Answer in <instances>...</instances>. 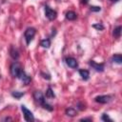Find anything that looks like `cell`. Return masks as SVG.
Listing matches in <instances>:
<instances>
[{"label":"cell","instance_id":"1","mask_svg":"<svg viewBox=\"0 0 122 122\" xmlns=\"http://www.w3.org/2000/svg\"><path fill=\"white\" fill-rule=\"evenodd\" d=\"M32 96H33V99L35 100V102H36V103H38L39 105H41L45 110H47V111H49V112H51V111L53 110V108H52V106H51V105H50V104L46 103V101H45V97H44V94H43L40 91H35V92H33Z\"/></svg>","mask_w":122,"mask_h":122},{"label":"cell","instance_id":"2","mask_svg":"<svg viewBox=\"0 0 122 122\" xmlns=\"http://www.w3.org/2000/svg\"><path fill=\"white\" fill-rule=\"evenodd\" d=\"M22 66L19 62H13L10 64V72L11 74L12 77H18L20 72L22 71Z\"/></svg>","mask_w":122,"mask_h":122},{"label":"cell","instance_id":"3","mask_svg":"<svg viewBox=\"0 0 122 122\" xmlns=\"http://www.w3.org/2000/svg\"><path fill=\"white\" fill-rule=\"evenodd\" d=\"M35 33H36V30H35L34 28H28V29L25 30L24 37H25V40H26L27 45H29V44L30 43V41L33 39Z\"/></svg>","mask_w":122,"mask_h":122},{"label":"cell","instance_id":"4","mask_svg":"<svg viewBox=\"0 0 122 122\" xmlns=\"http://www.w3.org/2000/svg\"><path fill=\"white\" fill-rule=\"evenodd\" d=\"M21 110H22V112H23L24 118H25L26 121H28V122H32V121H34L33 113H32L29 109H27L26 106L22 105V106H21Z\"/></svg>","mask_w":122,"mask_h":122},{"label":"cell","instance_id":"5","mask_svg":"<svg viewBox=\"0 0 122 122\" xmlns=\"http://www.w3.org/2000/svg\"><path fill=\"white\" fill-rule=\"evenodd\" d=\"M45 15L50 21H52L57 17V12L54 10L51 9L49 6H45Z\"/></svg>","mask_w":122,"mask_h":122},{"label":"cell","instance_id":"6","mask_svg":"<svg viewBox=\"0 0 122 122\" xmlns=\"http://www.w3.org/2000/svg\"><path fill=\"white\" fill-rule=\"evenodd\" d=\"M112 95H110V94H107V95H98L94 98L95 102L97 103H100V104H106V103H109L112 100Z\"/></svg>","mask_w":122,"mask_h":122},{"label":"cell","instance_id":"7","mask_svg":"<svg viewBox=\"0 0 122 122\" xmlns=\"http://www.w3.org/2000/svg\"><path fill=\"white\" fill-rule=\"evenodd\" d=\"M89 64H90V66H92V69H94L96 71H104V69H105V66H104V64L103 63H96V62H94L93 60H91L90 62H89Z\"/></svg>","mask_w":122,"mask_h":122},{"label":"cell","instance_id":"8","mask_svg":"<svg viewBox=\"0 0 122 122\" xmlns=\"http://www.w3.org/2000/svg\"><path fill=\"white\" fill-rule=\"evenodd\" d=\"M18 78H19L25 85H29V84L30 83V81H31V77H30V75H28L24 71H22L20 72Z\"/></svg>","mask_w":122,"mask_h":122},{"label":"cell","instance_id":"9","mask_svg":"<svg viewBox=\"0 0 122 122\" xmlns=\"http://www.w3.org/2000/svg\"><path fill=\"white\" fill-rule=\"evenodd\" d=\"M65 60H66V64L70 68L75 69V68L78 67V62H77V60L75 58H73V57H67Z\"/></svg>","mask_w":122,"mask_h":122},{"label":"cell","instance_id":"10","mask_svg":"<svg viewBox=\"0 0 122 122\" xmlns=\"http://www.w3.org/2000/svg\"><path fill=\"white\" fill-rule=\"evenodd\" d=\"M10 57H11L12 59L17 60V59L19 58V51H18V50H17L15 47L11 46V47L10 48Z\"/></svg>","mask_w":122,"mask_h":122},{"label":"cell","instance_id":"11","mask_svg":"<svg viewBox=\"0 0 122 122\" xmlns=\"http://www.w3.org/2000/svg\"><path fill=\"white\" fill-rule=\"evenodd\" d=\"M66 18L70 21H73L77 18V14L72 10H69V11L66 12Z\"/></svg>","mask_w":122,"mask_h":122},{"label":"cell","instance_id":"12","mask_svg":"<svg viewBox=\"0 0 122 122\" xmlns=\"http://www.w3.org/2000/svg\"><path fill=\"white\" fill-rule=\"evenodd\" d=\"M65 113L68 115V116H70V117H73V116H75L76 114H77V111L74 109V108H68V109H66V111H65Z\"/></svg>","mask_w":122,"mask_h":122},{"label":"cell","instance_id":"13","mask_svg":"<svg viewBox=\"0 0 122 122\" xmlns=\"http://www.w3.org/2000/svg\"><path fill=\"white\" fill-rule=\"evenodd\" d=\"M40 46H41L42 48H44V49L50 48V47H51V40H50L49 38H45V39L41 40V41H40Z\"/></svg>","mask_w":122,"mask_h":122},{"label":"cell","instance_id":"14","mask_svg":"<svg viewBox=\"0 0 122 122\" xmlns=\"http://www.w3.org/2000/svg\"><path fill=\"white\" fill-rule=\"evenodd\" d=\"M79 74L83 80H88L90 77V72L87 70H79Z\"/></svg>","mask_w":122,"mask_h":122},{"label":"cell","instance_id":"15","mask_svg":"<svg viewBox=\"0 0 122 122\" xmlns=\"http://www.w3.org/2000/svg\"><path fill=\"white\" fill-rule=\"evenodd\" d=\"M112 62H114V63H116V64H121V63H122V55L119 54V53L112 55Z\"/></svg>","mask_w":122,"mask_h":122},{"label":"cell","instance_id":"16","mask_svg":"<svg viewBox=\"0 0 122 122\" xmlns=\"http://www.w3.org/2000/svg\"><path fill=\"white\" fill-rule=\"evenodd\" d=\"M46 97L47 98H54L55 97V94L53 92V90L51 87H48V89L46 91Z\"/></svg>","mask_w":122,"mask_h":122},{"label":"cell","instance_id":"17","mask_svg":"<svg viewBox=\"0 0 122 122\" xmlns=\"http://www.w3.org/2000/svg\"><path fill=\"white\" fill-rule=\"evenodd\" d=\"M121 30H122L121 26H117L116 28H114L113 32H112L113 36H114V37H116V38H119V37H120V35H121Z\"/></svg>","mask_w":122,"mask_h":122},{"label":"cell","instance_id":"18","mask_svg":"<svg viewBox=\"0 0 122 122\" xmlns=\"http://www.w3.org/2000/svg\"><path fill=\"white\" fill-rule=\"evenodd\" d=\"M24 94H25V92H17V91L11 92V95H12L15 99H20Z\"/></svg>","mask_w":122,"mask_h":122},{"label":"cell","instance_id":"19","mask_svg":"<svg viewBox=\"0 0 122 122\" xmlns=\"http://www.w3.org/2000/svg\"><path fill=\"white\" fill-rule=\"evenodd\" d=\"M92 28L96 29L97 30H104V26H103L101 23H96V24H93V25H92Z\"/></svg>","mask_w":122,"mask_h":122},{"label":"cell","instance_id":"20","mask_svg":"<svg viewBox=\"0 0 122 122\" xmlns=\"http://www.w3.org/2000/svg\"><path fill=\"white\" fill-rule=\"evenodd\" d=\"M101 119L103 120V121H108V122H112V118H110V116L107 114V113H103L102 114V116H101Z\"/></svg>","mask_w":122,"mask_h":122},{"label":"cell","instance_id":"21","mask_svg":"<svg viewBox=\"0 0 122 122\" xmlns=\"http://www.w3.org/2000/svg\"><path fill=\"white\" fill-rule=\"evenodd\" d=\"M90 10L92 11H100L101 10V7H98V6H91L90 7Z\"/></svg>","mask_w":122,"mask_h":122},{"label":"cell","instance_id":"22","mask_svg":"<svg viewBox=\"0 0 122 122\" xmlns=\"http://www.w3.org/2000/svg\"><path fill=\"white\" fill-rule=\"evenodd\" d=\"M41 75H43V78H45V79H48V80L51 79L50 74H46V73H44V72H41Z\"/></svg>","mask_w":122,"mask_h":122},{"label":"cell","instance_id":"23","mask_svg":"<svg viewBox=\"0 0 122 122\" xmlns=\"http://www.w3.org/2000/svg\"><path fill=\"white\" fill-rule=\"evenodd\" d=\"M78 109H79L80 111H84V110L86 109V107H85V105H83V104H81V103H78Z\"/></svg>","mask_w":122,"mask_h":122},{"label":"cell","instance_id":"24","mask_svg":"<svg viewBox=\"0 0 122 122\" xmlns=\"http://www.w3.org/2000/svg\"><path fill=\"white\" fill-rule=\"evenodd\" d=\"M92 117H86V118H81L80 121H92Z\"/></svg>","mask_w":122,"mask_h":122},{"label":"cell","instance_id":"25","mask_svg":"<svg viewBox=\"0 0 122 122\" xmlns=\"http://www.w3.org/2000/svg\"><path fill=\"white\" fill-rule=\"evenodd\" d=\"M11 120H12V118H10V117H5L3 119V121H11Z\"/></svg>","mask_w":122,"mask_h":122},{"label":"cell","instance_id":"26","mask_svg":"<svg viewBox=\"0 0 122 122\" xmlns=\"http://www.w3.org/2000/svg\"><path fill=\"white\" fill-rule=\"evenodd\" d=\"M81 2H82V4H84V5H86V4H88V2H89V0H82Z\"/></svg>","mask_w":122,"mask_h":122},{"label":"cell","instance_id":"27","mask_svg":"<svg viewBox=\"0 0 122 122\" xmlns=\"http://www.w3.org/2000/svg\"><path fill=\"white\" fill-rule=\"evenodd\" d=\"M110 1H112V2H118L119 0H110Z\"/></svg>","mask_w":122,"mask_h":122},{"label":"cell","instance_id":"28","mask_svg":"<svg viewBox=\"0 0 122 122\" xmlns=\"http://www.w3.org/2000/svg\"><path fill=\"white\" fill-rule=\"evenodd\" d=\"M0 77H1V76H0Z\"/></svg>","mask_w":122,"mask_h":122}]
</instances>
